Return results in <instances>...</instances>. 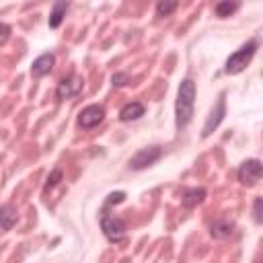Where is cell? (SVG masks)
<instances>
[{
    "label": "cell",
    "mask_w": 263,
    "mask_h": 263,
    "mask_svg": "<svg viewBox=\"0 0 263 263\" xmlns=\"http://www.w3.org/2000/svg\"><path fill=\"white\" fill-rule=\"evenodd\" d=\"M193 105H195V82L191 78L181 80L175 101V125L177 129H185L193 119Z\"/></svg>",
    "instance_id": "6da1fadb"
},
{
    "label": "cell",
    "mask_w": 263,
    "mask_h": 263,
    "mask_svg": "<svg viewBox=\"0 0 263 263\" xmlns=\"http://www.w3.org/2000/svg\"><path fill=\"white\" fill-rule=\"evenodd\" d=\"M257 47H259V41H257V39L247 41L242 47H238L234 53L228 55V60H226V64H224V72H226V74H240V72L251 64V60L255 58Z\"/></svg>",
    "instance_id": "7a4b0ae2"
},
{
    "label": "cell",
    "mask_w": 263,
    "mask_h": 263,
    "mask_svg": "<svg viewBox=\"0 0 263 263\" xmlns=\"http://www.w3.org/2000/svg\"><path fill=\"white\" fill-rule=\"evenodd\" d=\"M101 230H103V234L109 242H119V240H123L127 226H125L123 218L113 216L109 212H103L101 214Z\"/></svg>",
    "instance_id": "3957f363"
},
{
    "label": "cell",
    "mask_w": 263,
    "mask_h": 263,
    "mask_svg": "<svg viewBox=\"0 0 263 263\" xmlns=\"http://www.w3.org/2000/svg\"><path fill=\"white\" fill-rule=\"evenodd\" d=\"M160 156H162V148H160V146H148V148L138 150V152L127 160V166H129L132 171H144V168L152 166Z\"/></svg>",
    "instance_id": "277c9868"
},
{
    "label": "cell",
    "mask_w": 263,
    "mask_h": 263,
    "mask_svg": "<svg viewBox=\"0 0 263 263\" xmlns=\"http://www.w3.org/2000/svg\"><path fill=\"white\" fill-rule=\"evenodd\" d=\"M236 175H238V181H240L242 185H247V187L257 185V183L261 181V175H263L261 160H259V158H249V160L240 162Z\"/></svg>",
    "instance_id": "5b68a950"
},
{
    "label": "cell",
    "mask_w": 263,
    "mask_h": 263,
    "mask_svg": "<svg viewBox=\"0 0 263 263\" xmlns=\"http://www.w3.org/2000/svg\"><path fill=\"white\" fill-rule=\"evenodd\" d=\"M82 86H84L82 78H80L78 74H70V76H66V78H62V80L58 82V86H55V97H58L60 101L78 97V95L82 92Z\"/></svg>",
    "instance_id": "8992f818"
},
{
    "label": "cell",
    "mask_w": 263,
    "mask_h": 263,
    "mask_svg": "<svg viewBox=\"0 0 263 263\" xmlns=\"http://www.w3.org/2000/svg\"><path fill=\"white\" fill-rule=\"evenodd\" d=\"M224 117H226V97H224V92H222L220 99H218V103H216V107L212 109V113H210L208 119H205V125H203V129H201V138L212 136L214 129L224 121Z\"/></svg>",
    "instance_id": "52a82bcc"
},
{
    "label": "cell",
    "mask_w": 263,
    "mask_h": 263,
    "mask_svg": "<svg viewBox=\"0 0 263 263\" xmlns=\"http://www.w3.org/2000/svg\"><path fill=\"white\" fill-rule=\"evenodd\" d=\"M105 119V107L103 105H88L78 113V125L82 129L97 127Z\"/></svg>",
    "instance_id": "ba28073f"
},
{
    "label": "cell",
    "mask_w": 263,
    "mask_h": 263,
    "mask_svg": "<svg viewBox=\"0 0 263 263\" xmlns=\"http://www.w3.org/2000/svg\"><path fill=\"white\" fill-rule=\"evenodd\" d=\"M236 232V224L230 218H216L210 224V236L216 240H226Z\"/></svg>",
    "instance_id": "9c48e42d"
},
{
    "label": "cell",
    "mask_w": 263,
    "mask_h": 263,
    "mask_svg": "<svg viewBox=\"0 0 263 263\" xmlns=\"http://www.w3.org/2000/svg\"><path fill=\"white\" fill-rule=\"evenodd\" d=\"M53 64H55V55H53V53H41V55L33 62V66H31V76H33V78H43L45 74L51 72Z\"/></svg>",
    "instance_id": "30bf717a"
},
{
    "label": "cell",
    "mask_w": 263,
    "mask_h": 263,
    "mask_svg": "<svg viewBox=\"0 0 263 263\" xmlns=\"http://www.w3.org/2000/svg\"><path fill=\"white\" fill-rule=\"evenodd\" d=\"M205 195H208V191L203 187H189V189H185L181 193V205L187 208V210H191V208L199 205L205 199Z\"/></svg>",
    "instance_id": "8fae6325"
},
{
    "label": "cell",
    "mask_w": 263,
    "mask_h": 263,
    "mask_svg": "<svg viewBox=\"0 0 263 263\" xmlns=\"http://www.w3.org/2000/svg\"><path fill=\"white\" fill-rule=\"evenodd\" d=\"M144 113H146V107H144L140 101H132V103H127V105L121 107V111H119V121H123V123L136 121V119H140Z\"/></svg>",
    "instance_id": "7c38bea8"
},
{
    "label": "cell",
    "mask_w": 263,
    "mask_h": 263,
    "mask_svg": "<svg viewBox=\"0 0 263 263\" xmlns=\"http://www.w3.org/2000/svg\"><path fill=\"white\" fill-rule=\"evenodd\" d=\"M16 220H18V216H16L14 205H10V203L0 205V228L2 230H10L16 224Z\"/></svg>",
    "instance_id": "4fadbf2b"
},
{
    "label": "cell",
    "mask_w": 263,
    "mask_h": 263,
    "mask_svg": "<svg viewBox=\"0 0 263 263\" xmlns=\"http://www.w3.org/2000/svg\"><path fill=\"white\" fill-rule=\"evenodd\" d=\"M66 10H68V2H55L53 4L51 12H49V21H47L51 29H58L62 25V21L66 16Z\"/></svg>",
    "instance_id": "5bb4252c"
},
{
    "label": "cell",
    "mask_w": 263,
    "mask_h": 263,
    "mask_svg": "<svg viewBox=\"0 0 263 263\" xmlns=\"http://www.w3.org/2000/svg\"><path fill=\"white\" fill-rule=\"evenodd\" d=\"M238 2H230V0H224V2H218L216 6H214V12H216V16H220V18H226V16H230L232 12H236L238 10Z\"/></svg>",
    "instance_id": "9a60e30c"
},
{
    "label": "cell",
    "mask_w": 263,
    "mask_h": 263,
    "mask_svg": "<svg viewBox=\"0 0 263 263\" xmlns=\"http://www.w3.org/2000/svg\"><path fill=\"white\" fill-rule=\"evenodd\" d=\"M64 179V173H62V168H53L49 175H47V179H45V185H43V193H47V191H51L60 181Z\"/></svg>",
    "instance_id": "2e32d148"
},
{
    "label": "cell",
    "mask_w": 263,
    "mask_h": 263,
    "mask_svg": "<svg viewBox=\"0 0 263 263\" xmlns=\"http://www.w3.org/2000/svg\"><path fill=\"white\" fill-rule=\"evenodd\" d=\"M177 6H179V2H175V0H160L156 4V14L158 16H168L171 12L177 10Z\"/></svg>",
    "instance_id": "e0dca14e"
},
{
    "label": "cell",
    "mask_w": 263,
    "mask_h": 263,
    "mask_svg": "<svg viewBox=\"0 0 263 263\" xmlns=\"http://www.w3.org/2000/svg\"><path fill=\"white\" fill-rule=\"evenodd\" d=\"M111 82H113V86H127V82H129V76L127 74H123V72H115L113 76H111Z\"/></svg>",
    "instance_id": "ac0fdd59"
},
{
    "label": "cell",
    "mask_w": 263,
    "mask_h": 263,
    "mask_svg": "<svg viewBox=\"0 0 263 263\" xmlns=\"http://www.w3.org/2000/svg\"><path fill=\"white\" fill-rule=\"evenodd\" d=\"M261 197H255V203H253V220L257 222V224H261L263 222V214H261Z\"/></svg>",
    "instance_id": "d6986e66"
},
{
    "label": "cell",
    "mask_w": 263,
    "mask_h": 263,
    "mask_svg": "<svg viewBox=\"0 0 263 263\" xmlns=\"http://www.w3.org/2000/svg\"><path fill=\"white\" fill-rule=\"evenodd\" d=\"M123 199H125V193H123V191H113V193L107 195V205H111V203H121Z\"/></svg>",
    "instance_id": "ffe728a7"
},
{
    "label": "cell",
    "mask_w": 263,
    "mask_h": 263,
    "mask_svg": "<svg viewBox=\"0 0 263 263\" xmlns=\"http://www.w3.org/2000/svg\"><path fill=\"white\" fill-rule=\"evenodd\" d=\"M8 37H10V27H8L6 23H0V45L6 43Z\"/></svg>",
    "instance_id": "44dd1931"
}]
</instances>
